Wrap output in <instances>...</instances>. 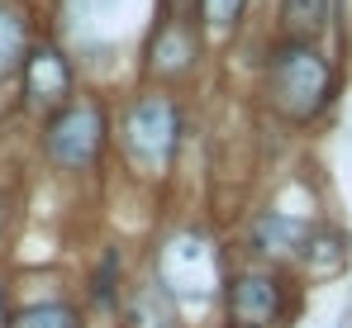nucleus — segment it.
I'll list each match as a JSON object with an SVG mask.
<instances>
[{"mask_svg": "<svg viewBox=\"0 0 352 328\" xmlns=\"http://www.w3.org/2000/svg\"><path fill=\"white\" fill-rule=\"evenodd\" d=\"M267 91H272V105L281 109L286 119H309L329 100L333 72H329V62L314 53L309 43H286L281 53L272 57Z\"/></svg>", "mask_w": 352, "mask_h": 328, "instance_id": "1", "label": "nucleus"}, {"mask_svg": "<svg viewBox=\"0 0 352 328\" xmlns=\"http://www.w3.org/2000/svg\"><path fill=\"white\" fill-rule=\"evenodd\" d=\"M176 133H181V119H176L172 100H162V96H143L124 119V148L143 171H162L172 162Z\"/></svg>", "mask_w": 352, "mask_h": 328, "instance_id": "2", "label": "nucleus"}, {"mask_svg": "<svg viewBox=\"0 0 352 328\" xmlns=\"http://www.w3.org/2000/svg\"><path fill=\"white\" fill-rule=\"evenodd\" d=\"M100 143H105V114L96 100H76L48 124V153L58 166H72V171L91 166Z\"/></svg>", "mask_w": 352, "mask_h": 328, "instance_id": "3", "label": "nucleus"}, {"mask_svg": "<svg viewBox=\"0 0 352 328\" xmlns=\"http://www.w3.org/2000/svg\"><path fill=\"white\" fill-rule=\"evenodd\" d=\"M162 285L186 300H210L214 290V248L200 233H176L162 252Z\"/></svg>", "mask_w": 352, "mask_h": 328, "instance_id": "4", "label": "nucleus"}, {"mask_svg": "<svg viewBox=\"0 0 352 328\" xmlns=\"http://www.w3.org/2000/svg\"><path fill=\"white\" fill-rule=\"evenodd\" d=\"M24 91L34 105H62L67 91H72V72L62 62L58 48H38V53L24 62Z\"/></svg>", "mask_w": 352, "mask_h": 328, "instance_id": "5", "label": "nucleus"}, {"mask_svg": "<svg viewBox=\"0 0 352 328\" xmlns=\"http://www.w3.org/2000/svg\"><path fill=\"white\" fill-rule=\"evenodd\" d=\"M234 314L243 324H267L272 314H276V285L267 281V276H243L234 285Z\"/></svg>", "mask_w": 352, "mask_h": 328, "instance_id": "6", "label": "nucleus"}, {"mask_svg": "<svg viewBox=\"0 0 352 328\" xmlns=\"http://www.w3.org/2000/svg\"><path fill=\"white\" fill-rule=\"evenodd\" d=\"M300 252H305L309 272H319V276L343 272V262H348V243H343L338 233H329V228H319V233H305Z\"/></svg>", "mask_w": 352, "mask_h": 328, "instance_id": "7", "label": "nucleus"}, {"mask_svg": "<svg viewBox=\"0 0 352 328\" xmlns=\"http://www.w3.org/2000/svg\"><path fill=\"white\" fill-rule=\"evenodd\" d=\"M305 223L291 215H262L257 219V252H291L305 243Z\"/></svg>", "mask_w": 352, "mask_h": 328, "instance_id": "8", "label": "nucleus"}, {"mask_svg": "<svg viewBox=\"0 0 352 328\" xmlns=\"http://www.w3.org/2000/svg\"><path fill=\"white\" fill-rule=\"evenodd\" d=\"M172 290L167 285H148L143 295H138V305H133V324L138 328H172Z\"/></svg>", "mask_w": 352, "mask_h": 328, "instance_id": "9", "label": "nucleus"}, {"mask_svg": "<svg viewBox=\"0 0 352 328\" xmlns=\"http://www.w3.org/2000/svg\"><path fill=\"white\" fill-rule=\"evenodd\" d=\"M153 62H157L162 72H181V67L190 62V39H186L181 24H167V29L157 34V43H153Z\"/></svg>", "mask_w": 352, "mask_h": 328, "instance_id": "10", "label": "nucleus"}, {"mask_svg": "<svg viewBox=\"0 0 352 328\" xmlns=\"http://www.w3.org/2000/svg\"><path fill=\"white\" fill-rule=\"evenodd\" d=\"M19 57H24V19L10 5H0V76L14 72Z\"/></svg>", "mask_w": 352, "mask_h": 328, "instance_id": "11", "label": "nucleus"}, {"mask_svg": "<svg viewBox=\"0 0 352 328\" xmlns=\"http://www.w3.org/2000/svg\"><path fill=\"white\" fill-rule=\"evenodd\" d=\"M10 328H81V324H76V314L67 305H34V309H24Z\"/></svg>", "mask_w": 352, "mask_h": 328, "instance_id": "12", "label": "nucleus"}, {"mask_svg": "<svg viewBox=\"0 0 352 328\" xmlns=\"http://www.w3.org/2000/svg\"><path fill=\"white\" fill-rule=\"evenodd\" d=\"M286 24L295 29H319L324 19H329V0H286Z\"/></svg>", "mask_w": 352, "mask_h": 328, "instance_id": "13", "label": "nucleus"}, {"mask_svg": "<svg viewBox=\"0 0 352 328\" xmlns=\"http://www.w3.org/2000/svg\"><path fill=\"white\" fill-rule=\"evenodd\" d=\"M200 5H205V14H210L214 29H229L238 14H243V0H200Z\"/></svg>", "mask_w": 352, "mask_h": 328, "instance_id": "14", "label": "nucleus"}]
</instances>
